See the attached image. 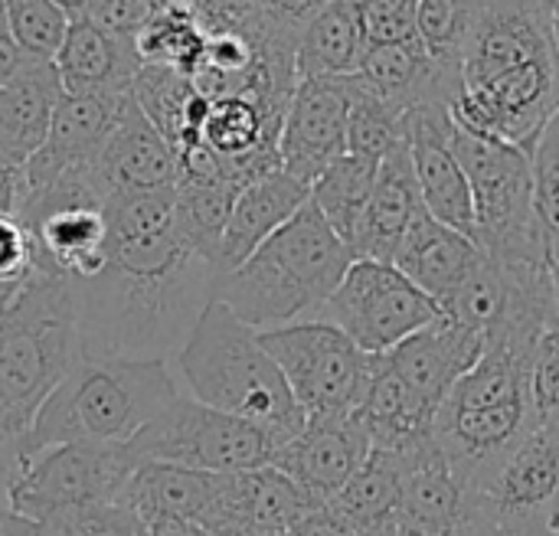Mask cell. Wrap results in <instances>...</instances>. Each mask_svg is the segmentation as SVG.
Wrapping results in <instances>:
<instances>
[{
    "label": "cell",
    "instance_id": "6da1fadb",
    "mask_svg": "<svg viewBox=\"0 0 559 536\" xmlns=\"http://www.w3.org/2000/svg\"><path fill=\"white\" fill-rule=\"evenodd\" d=\"M219 269L180 229L147 239H108V262L72 282L85 360H167L216 298Z\"/></svg>",
    "mask_w": 559,
    "mask_h": 536
},
{
    "label": "cell",
    "instance_id": "7a4b0ae2",
    "mask_svg": "<svg viewBox=\"0 0 559 536\" xmlns=\"http://www.w3.org/2000/svg\"><path fill=\"white\" fill-rule=\"evenodd\" d=\"M557 111L559 52L547 0H472L455 121L531 151Z\"/></svg>",
    "mask_w": 559,
    "mask_h": 536
},
{
    "label": "cell",
    "instance_id": "3957f363",
    "mask_svg": "<svg viewBox=\"0 0 559 536\" xmlns=\"http://www.w3.org/2000/svg\"><path fill=\"white\" fill-rule=\"evenodd\" d=\"M354 262V249L308 200L242 265L219 275L216 298L255 331L318 321Z\"/></svg>",
    "mask_w": 559,
    "mask_h": 536
},
{
    "label": "cell",
    "instance_id": "277c9868",
    "mask_svg": "<svg viewBox=\"0 0 559 536\" xmlns=\"http://www.w3.org/2000/svg\"><path fill=\"white\" fill-rule=\"evenodd\" d=\"M174 364L187 396L262 429L278 449L308 426L305 409L259 331L236 318L219 298L203 308Z\"/></svg>",
    "mask_w": 559,
    "mask_h": 536
},
{
    "label": "cell",
    "instance_id": "5b68a950",
    "mask_svg": "<svg viewBox=\"0 0 559 536\" xmlns=\"http://www.w3.org/2000/svg\"><path fill=\"white\" fill-rule=\"evenodd\" d=\"M180 386L167 360H82L43 403L23 455L52 445H131Z\"/></svg>",
    "mask_w": 559,
    "mask_h": 536
},
{
    "label": "cell",
    "instance_id": "8992f818",
    "mask_svg": "<svg viewBox=\"0 0 559 536\" xmlns=\"http://www.w3.org/2000/svg\"><path fill=\"white\" fill-rule=\"evenodd\" d=\"M82 360L72 282L43 265L0 314V436L26 439L43 403Z\"/></svg>",
    "mask_w": 559,
    "mask_h": 536
},
{
    "label": "cell",
    "instance_id": "52a82bcc",
    "mask_svg": "<svg viewBox=\"0 0 559 536\" xmlns=\"http://www.w3.org/2000/svg\"><path fill=\"white\" fill-rule=\"evenodd\" d=\"M537 426L527 364L508 354H485L439 406L432 439L478 491Z\"/></svg>",
    "mask_w": 559,
    "mask_h": 536
},
{
    "label": "cell",
    "instance_id": "ba28073f",
    "mask_svg": "<svg viewBox=\"0 0 559 536\" xmlns=\"http://www.w3.org/2000/svg\"><path fill=\"white\" fill-rule=\"evenodd\" d=\"M455 154L475 203V242L501 265H554L537 200L531 151L475 134L455 121Z\"/></svg>",
    "mask_w": 559,
    "mask_h": 536
},
{
    "label": "cell",
    "instance_id": "9c48e42d",
    "mask_svg": "<svg viewBox=\"0 0 559 536\" xmlns=\"http://www.w3.org/2000/svg\"><path fill=\"white\" fill-rule=\"evenodd\" d=\"M259 337L308 419L350 416L360 406L377 357L364 354L337 324L298 321L259 331Z\"/></svg>",
    "mask_w": 559,
    "mask_h": 536
},
{
    "label": "cell",
    "instance_id": "30bf717a",
    "mask_svg": "<svg viewBox=\"0 0 559 536\" xmlns=\"http://www.w3.org/2000/svg\"><path fill=\"white\" fill-rule=\"evenodd\" d=\"M138 468L141 462L128 445L75 442L39 449L20 462L7 504L13 514L46 524L72 508L121 501Z\"/></svg>",
    "mask_w": 559,
    "mask_h": 536
},
{
    "label": "cell",
    "instance_id": "8fae6325",
    "mask_svg": "<svg viewBox=\"0 0 559 536\" xmlns=\"http://www.w3.org/2000/svg\"><path fill=\"white\" fill-rule=\"evenodd\" d=\"M134 458L167 462L210 475L255 472L272 465L278 445L255 426L233 419L180 393L131 445Z\"/></svg>",
    "mask_w": 559,
    "mask_h": 536
},
{
    "label": "cell",
    "instance_id": "7c38bea8",
    "mask_svg": "<svg viewBox=\"0 0 559 536\" xmlns=\"http://www.w3.org/2000/svg\"><path fill=\"white\" fill-rule=\"evenodd\" d=\"M442 318V308L419 291L393 262L357 259L318 321L337 324L364 354H390L406 337Z\"/></svg>",
    "mask_w": 559,
    "mask_h": 536
},
{
    "label": "cell",
    "instance_id": "4fadbf2b",
    "mask_svg": "<svg viewBox=\"0 0 559 536\" xmlns=\"http://www.w3.org/2000/svg\"><path fill=\"white\" fill-rule=\"evenodd\" d=\"M559 504V426L540 422L518 452L475 491V508L508 536H554Z\"/></svg>",
    "mask_w": 559,
    "mask_h": 536
},
{
    "label": "cell",
    "instance_id": "5bb4252c",
    "mask_svg": "<svg viewBox=\"0 0 559 536\" xmlns=\"http://www.w3.org/2000/svg\"><path fill=\"white\" fill-rule=\"evenodd\" d=\"M347 115L350 95L344 79H301L278 138L282 170L311 187L347 154Z\"/></svg>",
    "mask_w": 559,
    "mask_h": 536
},
{
    "label": "cell",
    "instance_id": "9a60e30c",
    "mask_svg": "<svg viewBox=\"0 0 559 536\" xmlns=\"http://www.w3.org/2000/svg\"><path fill=\"white\" fill-rule=\"evenodd\" d=\"M455 115L449 105H426L406 115V144L426 213L475 239V203L465 167L455 154Z\"/></svg>",
    "mask_w": 559,
    "mask_h": 536
},
{
    "label": "cell",
    "instance_id": "2e32d148",
    "mask_svg": "<svg viewBox=\"0 0 559 536\" xmlns=\"http://www.w3.org/2000/svg\"><path fill=\"white\" fill-rule=\"evenodd\" d=\"M370 455L373 445L350 413L308 419L305 432L272 455V465L285 472L318 508H324L354 481Z\"/></svg>",
    "mask_w": 559,
    "mask_h": 536
},
{
    "label": "cell",
    "instance_id": "e0dca14e",
    "mask_svg": "<svg viewBox=\"0 0 559 536\" xmlns=\"http://www.w3.org/2000/svg\"><path fill=\"white\" fill-rule=\"evenodd\" d=\"M131 95H72L66 92L46 144L23 167V193L39 190L66 174L95 167L102 147L118 128Z\"/></svg>",
    "mask_w": 559,
    "mask_h": 536
},
{
    "label": "cell",
    "instance_id": "ac0fdd59",
    "mask_svg": "<svg viewBox=\"0 0 559 536\" xmlns=\"http://www.w3.org/2000/svg\"><path fill=\"white\" fill-rule=\"evenodd\" d=\"M403 498H400V527L406 536H455L475 504V488L449 465L436 439L403 452Z\"/></svg>",
    "mask_w": 559,
    "mask_h": 536
},
{
    "label": "cell",
    "instance_id": "d6986e66",
    "mask_svg": "<svg viewBox=\"0 0 559 536\" xmlns=\"http://www.w3.org/2000/svg\"><path fill=\"white\" fill-rule=\"evenodd\" d=\"M354 79L400 115L426 105L452 108L459 98V69L439 62L416 36L400 43H373Z\"/></svg>",
    "mask_w": 559,
    "mask_h": 536
},
{
    "label": "cell",
    "instance_id": "ffe728a7",
    "mask_svg": "<svg viewBox=\"0 0 559 536\" xmlns=\"http://www.w3.org/2000/svg\"><path fill=\"white\" fill-rule=\"evenodd\" d=\"M485 337L452 318H439L419 334L406 337L400 347L386 354L390 367L403 377V383L439 413L455 383L481 360Z\"/></svg>",
    "mask_w": 559,
    "mask_h": 536
},
{
    "label": "cell",
    "instance_id": "44dd1931",
    "mask_svg": "<svg viewBox=\"0 0 559 536\" xmlns=\"http://www.w3.org/2000/svg\"><path fill=\"white\" fill-rule=\"evenodd\" d=\"M52 62L62 88L72 95H131V85L144 65L134 39L95 16L69 20L66 39Z\"/></svg>",
    "mask_w": 559,
    "mask_h": 536
},
{
    "label": "cell",
    "instance_id": "7402d4cb",
    "mask_svg": "<svg viewBox=\"0 0 559 536\" xmlns=\"http://www.w3.org/2000/svg\"><path fill=\"white\" fill-rule=\"evenodd\" d=\"M92 177L105 200L134 190H167L180 180V160L167 138L144 118V111L131 98L118 128L102 147Z\"/></svg>",
    "mask_w": 559,
    "mask_h": 536
},
{
    "label": "cell",
    "instance_id": "603a6c76",
    "mask_svg": "<svg viewBox=\"0 0 559 536\" xmlns=\"http://www.w3.org/2000/svg\"><path fill=\"white\" fill-rule=\"evenodd\" d=\"M62 95L66 88L56 62L26 59L0 85V157L26 167L46 144Z\"/></svg>",
    "mask_w": 559,
    "mask_h": 536
},
{
    "label": "cell",
    "instance_id": "cb8c5ba5",
    "mask_svg": "<svg viewBox=\"0 0 559 536\" xmlns=\"http://www.w3.org/2000/svg\"><path fill=\"white\" fill-rule=\"evenodd\" d=\"M481 259L485 252L475 239L423 213L403 236L393 265L442 308L468 282V275L481 265Z\"/></svg>",
    "mask_w": 559,
    "mask_h": 536
},
{
    "label": "cell",
    "instance_id": "d4e9b609",
    "mask_svg": "<svg viewBox=\"0 0 559 536\" xmlns=\"http://www.w3.org/2000/svg\"><path fill=\"white\" fill-rule=\"evenodd\" d=\"M426 213L419 180L413 170L409 144L403 141L393 147L377 170V187L367 203V213L360 219V229L354 236V255L357 259H377V262H393L403 236L409 226Z\"/></svg>",
    "mask_w": 559,
    "mask_h": 536
},
{
    "label": "cell",
    "instance_id": "484cf974",
    "mask_svg": "<svg viewBox=\"0 0 559 536\" xmlns=\"http://www.w3.org/2000/svg\"><path fill=\"white\" fill-rule=\"evenodd\" d=\"M20 223L33 233L39 262L69 282H88L108 262V223L102 206L66 203Z\"/></svg>",
    "mask_w": 559,
    "mask_h": 536
},
{
    "label": "cell",
    "instance_id": "4316f807",
    "mask_svg": "<svg viewBox=\"0 0 559 536\" xmlns=\"http://www.w3.org/2000/svg\"><path fill=\"white\" fill-rule=\"evenodd\" d=\"M311 200V187L282 167L246 183L233 203L223 246H219V272H233L242 265L269 236H275L305 203Z\"/></svg>",
    "mask_w": 559,
    "mask_h": 536
},
{
    "label": "cell",
    "instance_id": "83f0119b",
    "mask_svg": "<svg viewBox=\"0 0 559 536\" xmlns=\"http://www.w3.org/2000/svg\"><path fill=\"white\" fill-rule=\"evenodd\" d=\"M354 419L367 432L373 452H406L432 436L436 409L426 406L403 377L390 367L386 354H377L370 383L364 390Z\"/></svg>",
    "mask_w": 559,
    "mask_h": 536
},
{
    "label": "cell",
    "instance_id": "f1b7e54d",
    "mask_svg": "<svg viewBox=\"0 0 559 536\" xmlns=\"http://www.w3.org/2000/svg\"><path fill=\"white\" fill-rule=\"evenodd\" d=\"M216 488H219V475L193 472L167 462H144L128 481L121 504H131L147 524L183 521L200 527L216 498Z\"/></svg>",
    "mask_w": 559,
    "mask_h": 536
},
{
    "label": "cell",
    "instance_id": "f546056e",
    "mask_svg": "<svg viewBox=\"0 0 559 536\" xmlns=\"http://www.w3.org/2000/svg\"><path fill=\"white\" fill-rule=\"evenodd\" d=\"M370 52L367 20L357 0H331L298 43L301 79H350Z\"/></svg>",
    "mask_w": 559,
    "mask_h": 536
},
{
    "label": "cell",
    "instance_id": "4dcf8cb0",
    "mask_svg": "<svg viewBox=\"0 0 559 536\" xmlns=\"http://www.w3.org/2000/svg\"><path fill=\"white\" fill-rule=\"evenodd\" d=\"M406 458L403 452H373L354 481L328 504L354 536H406L400 527Z\"/></svg>",
    "mask_w": 559,
    "mask_h": 536
},
{
    "label": "cell",
    "instance_id": "1f68e13d",
    "mask_svg": "<svg viewBox=\"0 0 559 536\" xmlns=\"http://www.w3.org/2000/svg\"><path fill=\"white\" fill-rule=\"evenodd\" d=\"M131 98L177 154L200 141L210 98L193 85V79L164 65H141Z\"/></svg>",
    "mask_w": 559,
    "mask_h": 536
},
{
    "label": "cell",
    "instance_id": "d6a6232c",
    "mask_svg": "<svg viewBox=\"0 0 559 536\" xmlns=\"http://www.w3.org/2000/svg\"><path fill=\"white\" fill-rule=\"evenodd\" d=\"M210 33L193 3H167L154 10L134 33V49L144 65H164L193 79L206 59Z\"/></svg>",
    "mask_w": 559,
    "mask_h": 536
},
{
    "label": "cell",
    "instance_id": "836d02e7",
    "mask_svg": "<svg viewBox=\"0 0 559 536\" xmlns=\"http://www.w3.org/2000/svg\"><path fill=\"white\" fill-rule=\"evenodd\" d=\"M377 170H380V160L344 154L311 183V203L350 249H354L360 219L367 213V203L373 196Z\"/></svg>",
    "mask_w": 559,
    "mask_h": 536
},
{
    "label": "cell",
    "instance_id": "e575fe53",
    "mask_svg": "<svg viewBox=\"0 0 559 536\" xmlns=\"http://www.w3.org/2000/svg\"><path fill=\"white\" fill-rule=\"evenodd\" d=\"M242 187L226 177H180L177 180V229L180 236L219 269V246ZM223 275V272H219Z\"/></svg>",
    "mask_w": 559,
    "mask_h": 536
},
{
    "label": "cell",
    "instance_id": "d590c367",
    "mask_svg": "<svg viewBox=\"0 0 559 536\" xmlns=\"http://www.w3.org/2000/svg\"><path fill=\"white\" fill-rule=\"evenodd\" d=\"M318 504L275 465L246 472V536L292 534Z\"/></svg>",
    "mask_w": 559,
    "mask_h": 536
},
{
    "label": "cell",
    "instance_id": "8d00e7d4",
    "mask_svg": "<svg viewBox=\"0 0 559 536\" xmlns=\"http://www.w3.org/2000/svg\"><path fill=\"white\" fill-rule=\"evenodd\" d=\"M350 95V115H347V154L383 160L393 147L406 141V115L393 111L383 98H377L370 88H364L354 75L344 79Z\"/></svg>",
    "mask_w": 559,
    "mask_h": 536
},
{
    "label": "cell",
    "instance_id": "74e56055",
    "mask_svg": "<svg viewBox=\"0 0 559 536\" xmlns=\"http://www.w3.org/2000/svg\"><path fill=\"white\" fill-rule=\"evenodd\" d=\"M413 23H416V39L439 62L459 69V56L472 23V0H419Z\"/></svg>",
    "mask_w": 559,
    "mask_h": 536
},
{
    "label": "cell",
    "instance_id": "f35d334b",
    "mask_svg": "<svg viewBox=\"0 0 559 536\" xmlns=\"http://www.w3.org/2000/svg\"><path fill=\"white\" fill-rule=\"evenodd\" d=\"M534 164V200L540 229L550 249V259L559 252V111L544 124L531 147Z\"/></svg>",
    "mask_w": 559,
    "mask_h": 536
},
{
    "label": "cell",
    "instance_id": "ab89813d",
    "mask_svg": "<svg viewBox=\"0 0 559 536\" xmlns=\"http://www.w3.org/2000/svg\"><path fill=\"white\" fill-rule=\"evenodd\" d=\"M43 527L49 536H151V524L121 501L62 511Z\"/></svg>",
    "mask_w": 559,
    "mask_h": 536
},
{
    "label": "cell",
    "instance_id": "60d3db41",
    "mask_svg": "<svg viewBox=\"0 0 559 536\" xmlns=\"http://www.w3.org/2000/svg\"><path fill=\"white\" fill-rule=\"evenodd\" d=\"M531 393L540 422L559 426V324L550 327L534 350V370H531Z\"/></svg>",
    "mask_w": 559,
    "mask_h": 536
},
{
    "label": "cell",
    "instance_id": "b9f144b4",
    "mask_svg": "<svg viewBox=\"0 0 559 536\" xmlns=\"http://www.w3.org/2000/svg\"><path fill=\"white\" fill-rule=\"evenodd\" d=\"M367 20L370 46L373 43H400L416 36V3L419 0H357Z\"/></svg>",
    "mask_w": 559,
    "mask_h": 536
},
{
    "label": "cell",
    "instance_id": "7bdbcfd3",
    "mask_svg": "<svg viewBox=\"0 0 559 536\" xmlns=\"http://www.w3.org/2000/svg\"><path fill=\"white\" fill-rule=\"evenodd\" d=\"M206 33H252L262 23V0H193Z\"/></svg>",
    "mask_w": 559,
    "mask_h": 536
},
{
    "label": "cell",
    "instance_id": "ee69618b",
    "mask_svg": "<svg viewBox=\"0 0 559 536\" xmlns=\"http://www.w3.org/2000/svg\"><path fill=\"white\" fill-rule=\"evenodd\" d=\"M331 0H262V26L275 36L301 43V33Z\"/></svg>",
    "mask_w": 559,
    "mask_h": 536
},
{
    "label": "cell",
    "instance_id": "f6af8a7d",
    "mask_svg": "<svg viewBox=\"0 0 559 536\" xmlns=\"http://www.w3.org/2000/svg\"><path fill=\"white\" fill-rule=\"evenodd\" d=\"M292 536H354V531L324 504V508L308 511V514L292 527Z\"/></svg>",
    "mask_w": 559,
    "mask_h": 536
},
{
    "label": "cell",
    "instance_id": "bcb514c9",
    "mask_svg": "<svg viewBox=\"0 0 559 536\" xmlns=\"http://www.w3.org/2000/svg\"><path fill=\"white\" fill-rule=\"evenodd\" d=\"M23 458H26V455H23V439H7V436H0V514L10 511L7 498H10V485H13L16 468H20Z\"/></svg>",
    "mask_w": 559,
    "mask_h": 536
},
{
    "label": "cell",
    "instance_id": "7dc6e473",
    "mask_svg": "<svg viewBox=\"0 0 559 536\" xmlns=\"http://www.w3.org/2000/svg\"><path fill=\"white\" fill-rule=\"evenodd\" d=\"M20 200H23V167L0 157V213L16 216Z\"/></svg>",
    "mask_w": 559,
    "mask_h": 536
},
{
    "label": "cell",
    "instance_id": "c3c4849f",
    "mask_svg": "<svg viewBox=\"0 0 559 536\" xmlns=\"http://www.w3.org/2000/svg\"><path fill=\"white\" fill-rule=\"evenodd\" d=\"M26 62V52L20 49L10 23H7V13H3V3H0V85Z\"/></svg>",
    "mask_w": 559,
    "mask_h": 536
},
{
    "label": "cell",
    "instance_id": "681fc988",
    "mask_svg": "<svg viewBox=\"0 0 559 536\" xmlns=\"http://www.w3.org/2000/svg\"><path fill=\"white\" fill-rule=\"evenodd\" d=\"M0 536H49V534H46V527H43V524L26 521V517H20V514L7 511V514H0Z\"/></svg>",
    "mask_w": 559,
    "mask_h": 536
},
{
    "label": "cell",
    "instance_id": "f907efd6",
    "mask_svg": "<svg viewBox=\"0 0 559 536\" xmlns=\"http://www.w3.org/2000/svg\"><path fill=\"white\" fill-rule=\"evenodd\" d=\"M151 536H213L193 524H183V521H157L151 524Z\"/></svg>",
    "mask_w": 559,
    "mask_h": 536
},
{
    "label": "cell",
    "instance_id": "816d5d0a",
    "mask_svg": "<svg viewBox=\"0 0 559 536\" xmlns=\"http://www.w3.org/2000/svg\"><path fill=\"white\" fill-rule=\"evenodd\" d=\"M455 536H508V534H501L495 524H488L481 514H478V508L472 504V514H468V521H465V527L459 531Z\"/></svg>",
    "mask_w": 559,
    "mask_h": 536
},
{
    "label": "cell",
    "instance_id": "f5cc1de1",
    "mask_svg": "<svg viewBox=\"0 0 559 536\" xmlns=\"http://www.w3.org/2000/svg\"><path fill=\"white\" fill-rule=\"evenodd\" d=\"M102 0H56V7L69 16V20H82V16H95Z\"/></svg>",
    "mask_w": 559,
    "mask_h": 536
},
{
    "label": "cell",
    "instance_id": "db71d44e",
    "mask_svg": "<svg viewBox=\"0 0 559 536\" xmlns=\"http://www.w3.org/2000/svg\"><path fill=\"white\" fill-rule=\"evenodd\" d=\"M138 3H144V7H151V10H160V7H167V3H193V0H138Z\"/></svg>",
    "mask_w": 559,
    "mask_h": 536
},
{
    "label": "cell",
    "instance_id": "11a10c76",
    "mask_svg": "<svg viewBox=\"0 0 559 536\" xmlns=\"http://www.w3.org/2000/svg\"><path fill=\"white\" fill-rule=\"evenodd\" d=\"M547 10H550V20H554V29L559 26V0H547Z\"/></svg>",
    "mask_w": 559,
    "mask_h": 536
},
{
    "label": "cell",
    "instance_id": "9f6ffc18",
    "mask_svg": "<svg viewBox=\"0 0 559 536\" xmlns=\"http://www.w3.org/2000/svg\"><path fill=\"white\" fill-rule=\"evenodd\" d=\"M550 534L559 536V504H557V511H554V521H550Z\"/></svg>",
    "mask_w": 559,
    "mask_h": 536
},
{
    "label": "cell",
    "instance_id": "6f0895ef",
    "mask_svg": "<svg viewBox=\"0 0 559 536\" xmlns=\"http://www.w3.org/2000/svg\"><path fill=\"white\" fill-rule=\"evenodd\" d=\"M554 275H557V285H559V252L554 255Z\"/></svg>",
    "mask_w": 559,
    "mask_h": 536
},
{
    "label": "cell",
    "instance_id": "680465c9",
    "mask_svg": "<svg viewBox=\"0 0 559 536\" xmlns=\"http://www.w3.org/2000/svg\"><path fill=\"white\" fill-rule=\"evenodd\" d=\"M554 33H557V52H559V26H557V29H554Z\"/></svg>",
    "mask_w": 559,
    "mask_h": 536
},
{
    "label": "cell",
    "instance_id": "91938a15",
    "mask_svg": "<svg viewBox=\"0 0 559 536\" xmlns=\"http://www.w3.org/2000/svg\"><path fill=\"white\" fill-rule=\"evenodd\" d=\"M262 536H292V534H262Z\"/></svg>",
    "mask_w": 559,
    "mask_h": 536
}]
</instances>
